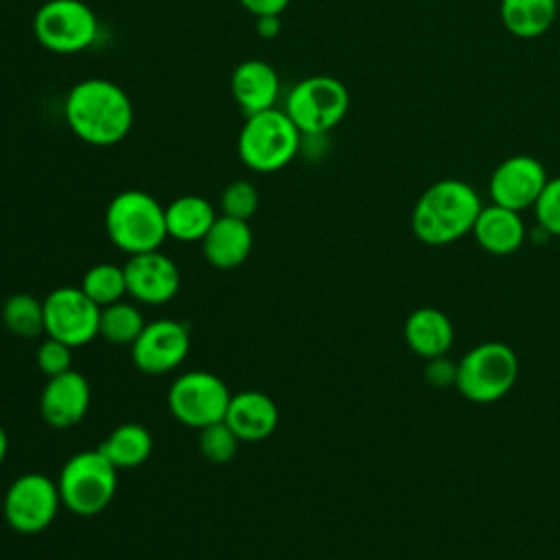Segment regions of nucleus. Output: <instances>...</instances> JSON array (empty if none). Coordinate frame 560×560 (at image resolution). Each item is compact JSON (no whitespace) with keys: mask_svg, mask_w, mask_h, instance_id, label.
Wrapping results in <instances>:
<instances>
[{"mask_svg":"<svg viewBox=\"0 0 560 560\" xmlns=\"http://www.w3.org/2000/svg\"><path fill=\"white\" fill-rule=\"evenodd\" d=\"M63 116L79 140L92 147H112L129 133L133 105L118 83L92 77L70 88Z\"/></svg>","mask_w":560,"mask_h":560,"instance_id":"f257e3e1","label":"nucleus"},{"mask_svg":"<svg viewBox=\"0 0 560 560\" xmlns=\"http://www.w3.org/2000/svg\"><path fill=\"white\" fill-rule=\"evenodd\" d=\"M481 208L470 184L455 177L440 179L418 197L411 210V232L424 245H451L472 232Z\"/></svg>","mask_w":560,"mask_h":560,"instance_id":"f03ea898","label":"nucleus"},{"mask_svg":"<svg viewBox=\"0 0 560 560\" xmlns=\"http://www.w3.org/2000/svg\"><path fill=\"white\" fill-rule=\"evenodd\" d=\"M105 232L129 256L160 249L168 236L164 206L144 190H122L107 203Z\"/></svg>","mask_w":560,"mask_h":560,"instance_id":"7ed1b4c3","label":"nucleus"},{"mask_svg":"<svg viewBox=\"0 0 560 560\" xmlns=\"http://www.w3.org/2000/svg\"><path fill=\"white\" fill-rule=\"evenodd\" d=\"M300 136L302 131L284 109L271 107L249 114L236 140L241 162L256 173L280 171L295 158Z\"/></svg>","mask_w":560,"mask_h":560,"instance_id":"20e7f679","label":"nucleus"},{"mask_svg":"<svg viewBox=\"0 0 560 560\" xmlns=\"http://www.w3.org/2000/svg\"><path fill=\"white\" fill-rule=\"evenodd\" d=\"M518 378L516 352L503 341H481L470 348L455 370L457 392L479 405L497 402L510 394Z\"/></svg>","mask_w":560,"mask_h":560,"instance_id":"39448f33","label":"nucleus"},{"mask_svg":"<svg viewBox=\"0 0 560 560\" xmlns=\"http://www.w3.org/2000/svg\"><path fill=\"white\" fill-rule=\"evenodd\" d=\"M57 486L61 505L72 514L96 516L116 494L118 468L101 453V448L79 451L63 464Z\"/></svg>","mask_w":560,"mask_h":560,"instance_id":"423d86ee","label":"nucleus"},{"mask_svg":"<svg viewBox=\"0 0 560 560\" xmlns=\"http://www.w3.org/2000/svg\"><path fill=\"white\" fill-rule=\"evenodd\" d=\"M348 107L350 92L339 79L313 74L291 88L284 112L302 133L322 136L343 120Z\"/></svg>","mask_w":560,"mask_h":560,"instance_id":"0eeeda50","label":"nucleus"},{"mask_svg":"<svg viewBox=\"0 0 560 560\" xmlns=\"http://www.w3.org/2000/svg\"><path fill=\"white\" fill-rule=\"evenodd\" d=\"M98 33V20L83 0H48L33 18L35 39L50 52L85 50Z\"/></svg>","mask_w":560,"mask_h":560,"instance_id":"6e6552de","label":"nucleus"},{"mask_svg":"<svg viewBox=\"0 0 560 560\" xmlns=\"http://www.w3.org/2000/svg\"><path fill=\"white\" fill-rule=\"evenodd\" d=\"M230 389L221 376L206 370H190L177 376L168 389V409L186 427L203 429L225 418Z\"/></svg>","mask_w":560,"mask_h":560,"instance_id":"1a4fd4ad","label":"nucleus"},{"mask_svg":"<svg viewBox=\"0 0 560 560\" xmlns=\"http://www.w3.org/2000/svg\"><path fill=\"white\" fill-rule=\"evenodd\" d=\"M61 505L59 486L48 475L24 472L4 492L2 514L7 525L24 536L50 527Z\"/></svg>","mask_w":560,"mask_h":560,"instance_id":"9d476101","label":"nucleus"},{"mask_svg":"<svg viewBox=\"0 0 560 560\" xmlns=\"http://www.w3.org/2000/svg\"><path fill=\"white\" fill-rule=\"evenodd\" d=\"M101 326V306H96L81 287L52 289L44 300V332L70 348L88 346Z\"/></svg>","mask_w":560,"mask_h":560,"instance_id":"9b49d317","label":"nucleus"},{"mask_svg":"<svg viewBox=\"0 0 560 560\" xmlns=\"http://www.w3.org/2000/svg\"><path fill=\"white\" fill-rule=\"evenodd\" d=\"M190 350L188 328L177 319H153L131 343L133 365L149 376L168 374L184 363Z\"/></svg>","mask_w":560,"mask_h":560,"instance_id":"f8f14e48","label":"nucleus"},{"mask_svg":"<svg viewBox=\"0 0 560 560\" xmlns=\"http://www.w3.org/2000/svg\"><path fill=\"white\" fill-rule=\"evenodd\" d=\"M549 182L545 164L534 155L505 158L490 175L488 192L492 203L523 212L534 208L538 195Z\"/></svg>","mask_w":560,"mask_h":560,"instance_id":"ddd939ff","label":"nucleus"},{"mask_svg":"<svg viewBox=\"0 0 560 560\" xmlns=\"http://www.w3.org/2000/svg\"><path fill=\"white\" fill-rule=\"evenodd\" d=\"M122 269L127 280V293L140 304H166L177 295L182 287L177 265L160 249L129 256Z\"/></svg>","mask_w":560,"mask_h":560,"instance_id":"4468645a","label":"nucleus"},{"mask_svg":"<svg viewBox=\"0 0 560 560\" xmlns=\"http://www.w3.org/2000/svg\"><path fill=\"white\" fill-rule=\"evenodd\" d=\"M90 398L88 378L81 372L68 370L46 381L39 396V411L52 429H70L85 418Z\"/></svg>","mask_w":560,"mask_h":560,"instance_id":"2eb2a0df","label":"nucleus"},{"mask_svg":"<svg viewBox=\"0 0 560 560\" xmlns=\"http://www.w3.org/2000/svg\"><path fill=\"white\" fill-rule=\"evenodd\" d=\"M223 420L241 442H260L278 427V405L265 392L245 389L232 394Z\"/></svg>","mask_w":560,"mask_h":560,"instance_id":"dca6fc26","label":"nucleus"},{"mask_svg":"<svg viewBox=\"0 0 560 560\" xmlns=\"http://www.w3.org/2000/svg\"><path fill=\"white\" fill-rule=\"evenodd\" d=\"M230 90L234 101L249 116L276 107L280 94V79L271 63L262 59H247L234 68Z\"/></svg>","mask_w":560,"mask_h":560,"instance_id":"f3484780","label":"nucleus"},{"mask_svg":"<svg viewBox=\"0 0 560 560\" xmlns=\"http://www.w3.org/2000/svg\"><path fill=\"white\" fill-rule=\"evenodd\" d=\"M472 236L483 252L492 256H510L521 249L527 230L521 212L490 203L481 208L472 225Z\"/></svg>","mask_w":560,"mask_h":560,"instance_id":"a211bd4d","label":"nucleus"},{"mask_svg":"<svg viewBox=\"0 0 560 560\" xmlns=\"http://www.w3.org/2000/svg\"><path fill=\"white\" fill-rule=\"evenodd\" d=\"M206 260L217 269H236L241 267L254 247V234L249 221L232 219V217H217L212 228L201 241Z\"/></svg>","mask_w":560,"mask_h":560,"instance_id":"6ab92c4d","label":"nucleus"},{"mask_svg":"<svg viewBox=\"0 0 560 560\" xmlns=\"http://www.w3.org/2000/svg\"><path fill=\"white\" fill-rule=\"evenodd\" d=\"M402 335L411 352L422 359L446 357L453 346L455 328L448 315L435 306H420L409 313L402 326Z\"/></svg>","mask_w":560,"mask_h":560,"instance_id":"aec40b11","label":"nucleus"},{"mask_svg":"<svg viewBox=\"0 0 560 560\" xmlns=\"http://www.w3.org/2000/svg\"><path fill=\"white\" fill-rule=\"evenodd\" d=\"M166 234L182 243H201L217 221L214 206L199 195H182L164 208Z\"/></svg>","mask_w":560,"mask_h":560,"instance_id":"412c9836","label":"nucleus"},{"mask_svg":"<svg viewBox=\"0 0 560 560\" xmlns=\"http://www.w3.org/2000/svg\"><path fill=\"white\" fill-rule=\"evenodd\" d=\"M558 13V0H501L499 15L508 33L534 39L549 31Z\"/></svg>","mask_w":560,"mask_h":560,"instance_id":"4be33fe9","label":"nucleus"},{"mask_svg":"<svg viewBox=\"0 0 560 560\" xmlns=\"http://www.w3.org/2000/svg\"><path fill=\"white\" fill-rule=\"evenodd\" d=\"M98 448L118 470H127L138 468L149 459L153 451V438L147 427L138 422H125L118 424Z\"/></svg>","mask_w":560,"mask_h":560,"instance_id":"5701e85b","label":"nucleus"},{"mask_svg":"<svg viewBox=\"0 0 560 560\" xmlns=\"http://www.w3.org/2000/svg\"><path fill=\"white\" fill-rule=\"evenodd\" d=\"M147 326L142 311L129 302H114L101 308L98 335L114 346H131Z\"/></svg>","mask_w":560,"mask_h":560,"instance_id":"b1692460","label":"nucleus"},{"mask_svg":"<svg viewBox=\"0 0 560 560\" xmlns=\"http://www.w3.org/2000/svg\"><path fill=\"white\" fill-rule=\"evenodd\" d=\"M81 289L96 306H109L127 293L125 269L112 262H98L85 271Z\"/></svg>","mask_w":560,"mask_h":560,"instance_id":"393cba45","label":"nucleus"},{"mask_svg":"<svg viewBox=\"0 0 560 560\" xmlns=\"http://www.w3.org/2000/svg\"><path fill=\"white\" fill-rule=\"evenodd\" d=\"M2 322L18 337H37L44 332V302L31 293H15L2 306Z\"/></svg>","mask_w":560,"mask_h":560,"instance_id":"a878e982","label":"nucleus"},{"mask_svg":"<svg viewBox=\"0 0 560 560\" xmlns=\"http://www.w3.org/2000/svg\"><path fill=\"white\" fill-rule=\"evenodd\" d=\"M236 433L225 424V420L199 429V453L210 464H228L238 451Z\"/></svg>","mask_w":560,"mask_h":560,"instance_id":"bb28decb","label":"nucleus"},{"mask_svg":"<svg viewBox=\"0 0 560 560\" xmlns=\"http://www.w3.org/2000/svg\"><path fill=\"white\" fill-rule=\"evenodd\" d=\"M258 208V190L247 179L230 182L221 192V214L249 221Z\"/></svg>","mask_w":560,"mask_h":560,"instance_id":"cd10ccee","label":"nucleus"},{"mask_svg":"<svg viewBox=\"0 0 560 560\" xmlns=\"http://www.w3.org/2000/svg\"><path fill=\"white\" fill-rule=\"evenodd\" d=\"M534 214L542 232L560 236V177H553L545 184L534 203Z\"/></svg>","mask_w":560,"mask_h":560,"instance_id":"c85d7f7f","label":"nucleus"},{"mask_svg":"<svg viewBox=\"0 0 560 560\" xmlns=\"http://www.w3.org/2000/svg\"><path fill=\"white\" fill-rule=\"evenodd\" d=\"M35 363L39 368L42 374H46L48 378L50 376H59L70 368L72 363V348L63 341H57L52 337H46L39 346H37V352H35Z\"/></svg>","mask_w":560,"mask_h":560,"instance_id":"c756f323","label":"nucleus"},{"mask_svg":"<svg viewBox=\"0 0 560 560\" xmlns=\"http://www.w3.org/2000/svg\"><path fill=\"white\" fill-rule=\"evenodd\" d=\"M455 370H457V363L453 365L451 361H446V357H438V359H429L424 374L431 385L446 387V385H455Z\"/></svg>","mask_w":560,"mask_h":560,"instance_id":"7c9ffc66","label":"nucleus"},{"mask_svg":"<svg viewBox=\"0 0 560 560\" xmlns=\"http://www.w3.org/2000/svg\"><path fill=\"white\" fill-rule=\"evenodd\" d=\"M238 2L254 18H262V15H280L291 0H238Z\"/></svg>","mask_w":560,"mask_h":560,"instance_id":"2f4dec72","label":"nucleus"},{"mask_svg":"<svg viewBox=\"0 0 560 560\" xmlns=\"http://www.w3.org/2000/svg\"><path fill=\"white\" fill-rule=\"evenodd\" d=\"M256 31L260 37H276L280 33V15H262L256 18Z\"/></svg>","mask_w":560,"mask_h":560,"instance_id":"473e14b6","label":"nucleus"},{"mask_svg":"<svg viewBox=\"0 0 560 560\" xmlns=\"http://www.w3.org/2000/svg\"><path fill=\"white\" fill-rule=\"evenodd\" d=\"M7 453H9V435H7V431H4L2 424H0V464L4 462Z\"/></svg>","mask_w":560,"mask_h":560,"instance_id":"72a5a7b5","label":"nucleus"}]
</instances>
